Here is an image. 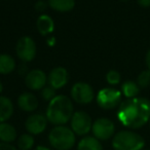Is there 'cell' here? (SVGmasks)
I'll use <instances>...</instances> for the list:
<instances>
[{"mask_svg": "<svg viewBox=\"0 0 150 150\" xmlns=\"http://www.w3.org/2000/svg\"><path fill=\"white\" fill-rule=\"evenodd\" d=\"M33 150H52L50 147H47V146H44V145H38L36 146L35 148H34Z\"/></svg>", "mask_w": 150, "mask_h": 150, "instance_id": "31", "label": "cell"}, {"mask_svg": "<svg viewBox=\"0 0 150 150\" xmlns=\"http://www.w3.org/2000/svg\"><path fill=\"white\" fill-rule=\"evenodd\" d=\"M76 150H104L100 140L94 136H84L79 140Z\"/></svg>", "mask_w": 150, "mask_h": 150, "instance_id": "16", "label": "cell"}, {"mask_svg": "<svg viewBox=\"0 0 150 150\" xmlns=\"http://www.w3.org/2000/svg\"><path fill=\"white\" fill-rule=\"evenodd\" d=\"M17 68V63L13 56L8 54H0V74H11Z\"/></svg>", "mask_w": 150, "mask_h": 150, "instance_id": "18", "label": "cell"}, {"mask_svg": "<svg viewBox=\"0 0 150 150\" xmlns=\"http://www.w3.org/2000/svg\"><path fill=\"white\" fill-rule=\"evenodd\" d=\"M2 92H3V84H2V82L0 81V96H1Z\"/></svg>", "mask_w": 150, "mask_h": 150, "instance_id": "32", "label": "cell"}, {"mask_svg": "<svg viewBox=\"0 0 150 150\" xmlns=\"http://www.w3.org/2000/svg\"><path fill=\"white\" fill-rule=\"evenodd\" d=\"M18 139V133L16 127L11 123L0 122V142L13 143Z\"/></svg>", "mask_w": 150, "mask_h": 150, "instance_id": "15", "label": "cell"}, {"mask_svg": "<svg viewBox=\"0 0 150 150\" xmlns=\"http://www.w3.org/2000/svg\"><path fill=\"white\" fill-rule=\"evenodd\" d=\"M136 82L140 86V88H146L148 86H150V70L146 69V70L142 71L138 75Z\"/></svg>", "mask_w": 150, "mask_h": 150, "instance_id": "22", "label": "cell"}, {"mask_svg": "<svg viewBox=\"0 0 150 150\" xmlns=\"http://www.w3.org/2000/svg\"><path fill=\"white\" fill-rule=\"evenodd\" d=\"M36 28L40 35L48 36L54 32V22L52 17L48 15H40L36 21Z\"/></svg>", "mask_w": 150, "mask_h": 150, "instance_id": "14", "label": "cell"}, {"mask_svg": "<svg viewBox=\"0 0 150 150\" xmlns=\"http://www.w3.org/2000/svg\"><path fill=\"white\" fill-rule=\"evenodd\" d=\"M29 68H28V66L26 65V63H23V64H21L19 66V68H18V72H19V74L21 75V76H26V75L28 74V72H29Z\"/></svg>", "mask_w": 150, "mask_h": 150, "instance_id": "26", "label": "cell"}, {"mask_svg": "<svg viewBox=\"0 0 150 150\" xmlns=\"http://www.w3.org/2000/svg\"><path fill=\"white\" fill-rule=\"evenodd\" d=\"M145 64H146V67H147L148 70H150V48L147 50V52H146V56H145Z\"/></svg>", "mask_w": 150, "mask_h": 150, "instance_id": "29", "label": "cell"}, {"mask_svg": "<svg viewBox=\"0 0 150 150\" xmlns=\"http://www.w3.org/2000/svg\"><path fill=\"white\" fill-rule=\"evenodd\" d=\"M73 101L66 95H57L46 108L45 116L48 122L54 125H66L70 122L74 113Z\"/></svg>", "mask_w": 150, "mask_h": 150, "instance_id": "2", "label": "cell"}, {"mask_svg": "<svg viewBox=\"0 0 150 150\" xmlns=\"http://www.w3.org/2000/svg\"><path fill=\"white\" fill-rule=\"evenodd\" d=\"M47 7H48L47 1H44V0H38V1H36L35 5H34V8H35V11H37V13H44V11L47 9Z\"/></svg>", "mask_w": 150, "mask_h": 150, "instance_id": "25", "label": "cell"}, {"mask_svg": "<svg viewBox=\"0 0 150 150\" xmlns=\"http://www.w3.org/2000/svg\"><path fill=\"white\" fill-rule=\"evenodd\" d=\"M15 106L13 101L4 96H0V122L7 121L13 114Z\"/></svg>", "mask_w": 150, "mask_h": 150, "instance_id": "17", "label": "cell"}, {"mask_svg": "<svg viewBox=\"0 0 150 150\" xmlns=\"http://www.w3.org/2000/svg\"><path fill=\"white\" fill-rule=\"evenodd\" d=\"M48 125V120L45 114L42 113H33L29 115L25 121V129L27 133L33 136H37L42 134L46 129Z\"/></svg>", "mask_w": 150, "mask_h": 150, "instance_id": "10", "label": "cell"}, {"mask_svg": "<svg viewBox=\"0 0 150 150\" xmlns=\"http://www.w3.org/2000/svg\"><path fill=\"white\" fill-rule=\"evenodd\" d=\"M48 142L56 150H71L76 144V135L66 125H54L48 133Z\"/></svg>", "mask_w": 150, "mask_h": 150, "instance_id": "3", "label": "cell"}, {"mask_svg": "<svg viewBox=\"0 0 150 150\" xmlns=\"http://www.w3.org/2000/svg\"><path fill=\"white\" fill-rule=\"evenodd\" d=\"M47 84V74L43 70L33 69L25 76V86L33 92L41 91Z\"/></svg>", "mask_w": 150, "mask_h": 150, "instance_id": "11", "label": "cell"}, {"mask_svg": "<svg viewBox=\"0 0 150 150\" xmlns=\"http://www.w3.org/2000/svg\"><path fill=\"white\" fill-rule=\"evenodd\" d=\"M92 133L93 136L100 141H107L114 137L115 125L107 117H100L93 122Z\"/></svg>", "mask_w": 150, "mask_h": 150, "instance_id": "9", "label": "cell"}, {"mask_svg": "<svg viewBox=\"0 0 150 150\" xmlns=\"http://www.w3.org/2000/svg\"><path fill=\"white\" fill-rule=\"evenodd\" d=\"M148 123H149V127H150V120H149V122H148Z\"/></svg>", "mask_w": 150, "mask_h": 150, "instance_id": "34", "label": "cell"}, {"mask_svg": "<svg viewBox=\"0 0 150 150\" xmlns=\"http://www.w3.org/2000/svg\"><path fill=\"white\" fill-rule=\"evenodd\" d=\"M35 145L34 136L29 133L22 134L17 139V147L19 150H32Z\"/></svg>", "mask_w": 150, "mask_h": 150, "instance_id": "21", "label": "cell"}, {"mask_svg": "<svg viewBox=\"0 0 150 150\" xmlns=\"http://www.w3.org/2000/svg\"><path fill=\"white\" fill-rule=\"evenodd\" d=\"M112 147L114 150H143L145 140L133 129H123L115 133L112 138Z\"/></svg>", "mask_w": 150, "mask_h": 150, "instance_id": "4", "label": "cell"}, {"mask_svg": "<svg viewBox=\"0 0 150 150\" xmlns=\"http://www.w3.org/2000/svg\"><path fill=\"white\" fill-rule=\"evenodd\" d=\"M122 100L120 91L114 88H103L96 95L97 104L104 110H112L119 106Z\"/></svg>", "mask_w": 150, "mask_h": 150, "instance_id": "5", "label": "cell"}, {"mask_svg": "<svg viewBox=\"0 0 150 150\" xmlns=\"http://www.w3.org/2000/svg\"><path fill=\"white\" fill-rule=\"evenodd\" d=\"M40 96H41L42 100L50 103V101L57 96V93H56V90H54V88H50V86H45L41 91H40Z\"/></svg>", "mask_w": 150, "mask_h": 150, "instance_id": "24", "label": "cell"}, {"mask_svg": "<svg viewBox=\"0 0 150 150\" xmlns=\"http://www.w3.org/2000/svg\"><path fill=\"white\" fill-rule=\"evenodd\" d=\"M70 98L73 102L79 105H88L94 101L96 95L94 88L90 83L84 81H77L71 88Z\"/></svg>", "mask_w": 150, "mask_h": 150, "instance_id": "6", "label": "cell"}, {"mask_svg": "<svg viewBox=\"0 0 150 150\" xmlns=\"http://www.w3.org/2000/svg\"><path fill=\"white\" fill-rule=\"evenodd\" d=\"M0 150H19L18 147L13 145L11 143H4V142H0Z\"/></svg>", "mask_w": 150, "mask_h": 150, "instance_id": "27", "label": "cell"}, {"mask_svg": "<svg viewBox=\"0 0 150 150\" xmlns=\"http://www.w3.org/2000/svg\"><path fill=\"white\" fill-rule=\"evenodd\" d=\"M121 94L125 99H132L138 97L140 93V86L134 80H127L121 84Z\"/></svg>", "mask_w": 150, "mask_h": 150, "instance_id": "20", "label": "cell"}, {"mask_svg": "<svg viewBox=\"0 0 150 150\" xmlns=\"http://www.w3.org/2000/svg\"><path fill=\"white\" fill-rule=\"evenodd\" d=\"M48 6L58 13H68L75 7V0H47Z\"/></svg>", "mask_w": 150, "mask_h": 150, "instance_id": "19", "label": "cell"}, {"mask_svg": "<svg viewBox=\"0 0 150 150\" xmlns=\"http://www.w3.org/2000/svg\"><path fill=\"white\" fill-rule=\"evenodd\" d=\"M56 42H57V40L54 36H50V37H48V39L46 40V44H47L48 46H50V47L56 45Z\"/></svg>", "mask_w": 150, "mask_h": 150, "instance_id": "30", "label": "cell"}, {"mask_svg": "<svg viewBox=\"0 0 150 150\" xmlns=\"http://www.w3.org/2000/svg\"><path fill=\"white\" fill-rule=\"evenodd\" d=\"M16 54L23 63H29L37 54V45L30 36H22L16 43Z\"/></svg>", "mask_w": 150, "mask_h": 150, "instance_id": "8", "label": "cell"}, {"mask_svg": "<svg viewBox=\"0 0 150 150\" xmlns=\"http://www.w3.org/2000/svg\"><path fill=\"white\" fill-rule=\"evenodd\" d=\"M120 1H125H125H129V0H120Z\"/></svg>", "mask_w": 150, "mask_h": 150, "instance_id": "33", "label": "cell"}, {"mask_svg": "<svg viewBox=\"0 0 150 150\" xmlns=\"http://www.w3.org/2000/svg\"><path fill=\"white\" fill-rule=\"evenodd\" d=\"M117 119L129 129H138L150 120V101L136 97L121 101L117 110Z\"/></svg>", "mask_w": 150, "mask_h": 150, "instance_id": "1", "label": "cell"}, {"mask_svg": "<svg viewBox=\"0 0 150 150\" xmlns=\"http://www.w3.org/2000/svg\"><path fill=\"white\" fill-rule=\"evenodd\" d=\"M18 107L24 112H33L38 108L39 101L37 97L31 92H25L18 97Z\"/></svg>", "mask_w": 150, "mask_h": 150, "instance_id": "13", "label": "cell"}, {"mask_svg": "<svg viewBox=\"0 0 150 150\" xmlns=\"http://www.w3.org/2000/svg\"><path fill=\"white\" fill-rule=\"evenodd\" d=\"M106 81L110 86H117L121 81V75L116 70H109L106 73Z\"/></svg>", "mask_w": 150, "mask_h": 150, "instance_id": "23", "label": "cell"}, {"mask_svg": "<svg viewBox=\"0 0 150 150\" xmlns=\"http://www.w3.org/2000/svg\"><path fill=\"white\" fill-rule=\"evenodd\" d=\"M92 117L86 111H75L73 113L72 117L70 120V127L76 136H80V137H84L88 136L90 132H92L93 127Z\"/></svg>", "mask_w": 150, "mask_h": 150, "instance_id": "7", "label": "cell"}, {"mask_svg": "<svg viewBox=\"0 0 150 150\" xmlns=\"http://www.w3.org/2000/svg\"><path fill=\"white\" fill-rule=\"evenodd\" d=\"M145 150H150V149H145Z\"/></svg>", "mask_w": 150, "mask_h": 150, "instance_id": "35", "label": "cell"}, {"mask_svg": "<svg viewBox=\"0 0 150 150\" xmlns=\"http://www.w3.org/2000/svg\"><path fill=\"white\" fill-rule=\"evenodd\" d=\"M69 81V73L66 68L62 66L54 67L47 75V86L56 91L63 88Z\"/></svg>", "mask_w": 150, "mask_h": 150, "instance_id": "12", "label": "cell"}, {"mask_svg": "<svg viewBox=\"0 0 150 150\" xmlns=\"http://www.w3.org/2000/svg\"><path fill=\"white\" fill-rule=\"evenodd\" d=\"M138 4L143 8H148L150 7V0H137Z\"/></svg>", "mask_w": 150, "mask_h": 150, "instance_id": "28", "label": "cell"}]
</instances>
